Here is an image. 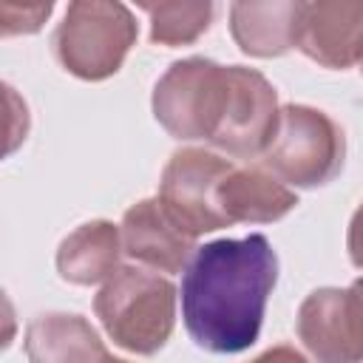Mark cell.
I'll list each match as a JSON object with an SVG mask.
<instances>
[{
    "instance_id": "obj_18",
    "label": "cell",
    "mask_w": 363,
    "mask_h": 363,
    "mask_svg": "<svg viewBox=\"0 0 363 363\" xmlns=\"http://www.w3.org/2000/svg\"><path fill=\"white\" fill-rule=\"evenodd\" d=\"M17 337V312L6 289H0V354L14 343Z\"/></svg>"
},
{
    "instance_id": "obj_9",
    "label": "cell",
    "mask_w": 363,
    "mask_h": 363,
    "mask_svg": "<svg viewBox=\"0 0 363 363\" xmlns=\"http://www.w3.org/2000/svg\"><path fill=\"white\" fill-rule=\"evenodd\" d=\"M295 48L312 62L335 71H349L363 57V3L318 0L301 6Z\"/></svg>"
},
{
    "instance_id": "obj_6",
    "label": "cell",
    "mask_w": 363,
    "mask_h": 363,
    "mask_svg": "<svg viewBox=\"0 0 363 363\" xmlns=\"http://www.w3.org/2000/svg\"><path fill=\"white\" fill-rule=\"evenodd\" d=\"M230 170L233 162L216 150L182 147L167 159L162 170L156 201L190 238L216 233L227 227L218 210V187Z\"/></svg>"
},
{
    "instance_id": "obj_16",
    "label": "cell",
    "mask_w": 363,
    "mask_h": 363,
    "mask_svg": "<svg viewBox=\"0 0 363 363\" xmlns=\"http://www.w3.org/2000/svg\"><path fill=\"white\" fill-rule=\"evenodd\" d=\"M31 130V113L20 91L0 79V162L23 147Z\"/></svg>"
},
{
    "instance_id": "obj_12",
    "label": "cell",
    "mask_w": 363,
    "mask_h": 363,
    "mask_svg": "<svg viewBox=\"0 0 363 363\" xmlns=\"http://www.w3.org/2000/svg\"><path fill=\"white\" fill-rule=\"evenodd\" d=\"M23 346L28 363H105L111 357L99 332L77 312L37 315Z\"/></svg>"
},
{
    "instance_id": "obj_8",
    "label": "cell",
    "mask_w": 363,
    "mask_h": 363,
    "mask_svg": "<svg viewBox=\"0 0 363 363\" xmlns=\"http://www.w3.org/2000/svg\"><path fill=\"white\" fill-rule=\"evenodd\" d=\"M295 329L315 363H360V284L309 292L298 306Z\"/></svg>"
},
{
    "instance_id": "obj_20",
    "label": "cell",
    "mask_w": 363,
    "mask_h": 363,
    "mask_svg": "<svg viewBox=\"0 0 363 363\" xmlns=\"http://www.w3.org/2000/svg\"><path fill=\"white\" fill-rule=\"evenodd\" d=\"M105 363H128V360H119V357H108Z\"/></svg>"
},
{
    "instance_id": "obj_5",
    "label": "cell",
    "mask_w": 363,
    "mask_h": 363,
    "mask_svg": "<svg viewBox=\"0 0 363 363\" xmlns=\"http://www.w3.org/2000/svg\"><path fill=\"white\" fill-rule=\"evenodd\" d=\"M227 94V65L207 57L173 62L153 88L156 122L182 142H210Z\"/></svg>"
},
{
    "instance_id": "obj_11",
    "label": "cell",
    "mask_w": 363,
    "mask_h": 363,
    "mask_svg": "<svg viewBox=\"0 0 363 363\" xmlns=\"http://www.w3.org/2000/svg\"><path fill=\"white\" fill-rule=\"evenodd\" d=\"M298 204L295 190L281 184L264 167H235L218 187V210L233 224H272L292 213Z\"/></svg>"
},
{
    "instance_id": "obj_10",
    "label": "cell",
    "mask_w": 363,
    "mask_h": 363,
    "mask_svg": "<svg viewBox=\"0 0 363 363\" xmlns=\"http://www.w3.org/2000/svg\"><path fill=\"white\" fill-rule=\"evenodd\" d=\"M122 255L150 272L176 275L196 252V238L182 233L156 199H142L125 210L119 224Z\"/></svg>"
},
{
    "instance_id": "obj_1",
    "label": "cell",
    "mask_w": 363,
    "mask_h": 363,
    "mask_svg": "<svg viewBox=\"0 0 363 363\" xmlns=\"http://www.w3.org/2000/svg\"><path fill=\"white\" fill-rule=\"evenodd\" d=\"M182 320L193 343L213 354L250 349L264 326L278 281V255L267 235L218 238L196 247L182 269Z\"/></svg>"
},
{
    "instance_id": "obj_14",
    "label": "cell",
    "mask_w": 363,
    "mask_h": 363,
    "mask_svg": "<svg viewBox=\"0 0 363 363\" xmlns=\"http://www.w3.org/2000/svg\"><path fill=\"white\" fill-rule=\"evenodd\" d=\"M122 258L119 227L105 218H94L68 233L57 250V272L62 281L77 286L105 284Z\"/></svg>"
},
{
    "instance_id": "obj_2",
    "label": "cell",
    "mask_w": 363,
    "mask_h": 363,
    "mask_svg": "<svg viewBox=\"0 0 363 363\" xmlns=\"http://www.w3.org/2000/svg\"><path fill=\"white\" fill-rule=\"evenodd\" d=\"M176 298V286L164 275L142 267H119L96 292L94 312L116 346L150 357L173 335Z\"/></svg>"
},
{
    "instance_id": "obj_17",
    "label": "cell",
    "mask_w": 363,
    "mask_h": 363,
    "mask_svg": "<svg viewBox=\"0 0 363 363\" xmlns=\"http://www.w3.org/2000/svg\"><path fill=\"white\" fill-rule=\"evenodd\" d=\"M51 11L54 3H0V37L37 34Z\"/></svg>"
},
{
    "instance_id": "obj_7",
    "label": "cell",
    "mask_w": 363,
    "mask_h": 363,
    "mask_svg": "<svg viewBox=\"0 0 363 363\" xmlns=\"http://www.w3.org/2000/svg\"><path fill=\"white\" fill-rule=\"evenodd\" d=\"M278 125V94L272 82L247 65H227V94L210 145L233 159H258Z\"/></svg>"
},
{
    "instance_id": "obj_13",
    "label": "cell",
    "mask_w": 363,
    "mask_h": 363,
    "mask_svg": "<svg viewBox=\"0 0 363 363\" xmlns=\"http://www.w3.org/2000/svg\"><path fill=\"white\" fill-rule=\"evenodd\" d=\"M301 6L292 0H241L230 6V31L250 57H281L295 48Z\"/></svg>"
},
{
    "instance_id": "obj_15",
    "label": "cell",
    "mask_w": 363,
    "mask_h": 363,
    "mask_svg": "<svg viewBox=\"0 0 363 363\" xmlns=\"http://www.w3.org/2000/svg\"><path fill=\"white\" fill-rule=\"evenodd\" d=\"M142 11L150 17V43L176 48L196 43L213 23V3H145Z\"/></svg>"
},
{
    "instance_id": "obj_3",
    "label": "cell",
    "mask_w": 363,
    "mask_h": 363,
    "mask_svg": "<svg viewBox=\"0 0 363 363\" xmlns=\"http://www.w3.org/2000/svg\"><path fill=\"white\" fill-rule=\"evenodd\" d=\"M343 128L326 111L298 102L278 108V125L261 153V164L281 184L289 190L323 187L343 170Z\"/></svg>"
},
{
    "instance_id": "obj_4",
    "label": "cell",
    "mask_w": 363,
    "mask_h": 363,
    "mask_svg": "<svg viewBox=\"0 0 363 363\" xmlns=\"http://www.w3.org/2000/svg\"><path fill=\"white\" fill-rule=\"evenodd\" d=\"M139 37V26L128 6L102 0L68 3L54 31L57 62L77 79L102 82L113 77Z\"/></svg>"
},
{
    "instance_id": "obj_19",
    "label": "cell",
    "mask_w": 363,
    "mask_h": 363,
    "mask_svg": "<svg viewBox=\"0 0 363 363\" xmlns=\"http://www.w3.org/2000/svg\"><path fill=\"white\" fill-rule=\"evenodd\" d=\"M250 363H309L295 346L289 343H278V346H269L267 352H261L258 357H252Z\"/></svg>"
}]
</instances>
